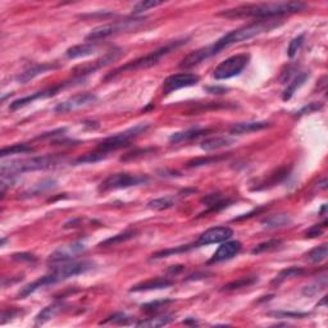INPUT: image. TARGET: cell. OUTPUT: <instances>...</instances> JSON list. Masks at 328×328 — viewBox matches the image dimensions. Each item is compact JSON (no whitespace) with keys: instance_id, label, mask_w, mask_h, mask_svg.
<instances>
[{"instance_id":"cell-16","label":"cell","mask_w":328,"mask_h":328,"mask_svg":"<svg viewBox=\"0 0 328 328\" xmlns=\"http://www.w3.org/2000/svg\"><path fill=\"white\" fill-rule=\"evenodd\" d=\"M241 248H243V245H241L240 241H225L213 254L212 259L209 261V264L220 263V262L232 259L233 256L240 253Z\"/></svg>"},{"instance_id":"cell-21","label":"cell","mask_w":328,"mask_h":328,"mask_svg":"<svg viewBox=\"0 0 328 328\" xmlns=\"http://www.w3.org/2000/svg\"><path fill=\"white\" fill-rule=\"evenodd\" d=\"M99 46L95 43H86L80 44V45H75L72 48L68 49L65 51V57L70 59H77V58H85L90 57V55L95 54L98 51Z\"/></svg>"},{"instance_id":"cell-31","label":"cell","mask_w":328,"mask_h":328,"mask_svg":"<svg viewBox=\"0 0 328 328\" xmlns=\"http://www.w3.org/2000/svg\"><path fill=\"white\" fill-rule=\"evenodd\" d=\"M175 204V198H172V196H165V198L153 199V200L149 201L148 208L153 209V211H165V209L172 208Z\"/></svg>"},{"instance_id":"cell-33","label":"cell","mask_w":328,"mask_h":328,"mask_svg":"<svg viewBox=\"0 0 328 328\" xmlns=\"http://www.w3.org/2000/svg\"><path fill=\"white\" fill-rule=\"evenodd\" d=\"M326 286L327 277L326 275H322L321 278H318V281H316V282L312 283V285L305 286V287L303 288V291H301V294H303L304 296H314L318 292H321L323 288H326Z\"/></svg>"},{"instance_id":"cell-32","label":"cell","mask_w":328,"mask_h":328,"mask_svg":"<svg viewBox=\"0 0 328 328\" xmlns=\"http://www.w3.org/2000/svg\"><path fill=\"white\" fill-rule=\"evenodd\" d=\"M32 146L27 145V144H15V145L7 146V148H3L0 151V157L5 158V157L14 156V154H26L32 151Z\"/></svg>"},{"instance_id":"cell-12","label":"cell","mask_w":328,"mask_h":328,"mask_svg":"<svg viewBox=\"0 0 328 328\" xmlns=\"http://www.w3.org/2000/svg\"><path fill=\"white\" fill-rule=\"evenodd\" d=\"M199 81H200L199 76L193 75V73H176V75L165 78L163 82V94L164 95H169L176 90L196 85Z\"/></svg>"},{"instance_id":"cell-3","label":"cell","mask_w":328,"mask_h":328,"mask_svg":"<svg viewBox=\"0 0 328 328\" xmlns=\"http://www.w3.org/2000/svg\"><path fill=\"white\" fill-rule=\"evenodd\" d=\"M94 268V263L88 261L78 262V263H68L63 264L60 267H54L53 271L49 274L44 275V277L39 278V280L33 281L30 285L25 286L22 290L18 292V299H25L27 296H30L31 294H33L35 291H38L39 288H43L45 286L55 285L58 282H62V281L67 280V278L75 277V275L86 273V272L91 271Z\"/></svg>"},{"instance_id":"cell-19","label":"cell","mask_w":328,"mask_h":328,"mask_svg":"<svg viewBox=\"0 0 328 328\" xmlns=\"http://www.w3.org/2000/svg\"><path fill=\"white\" fill-rule=\"evenodd\" d=\"M173 285L169 278H154V280L145 281L143 283L132 286L131 292H141V291H151V290H162V288H168Z\"/></svg>"},{"instance_id":"cell-2","label":"cell","mask_w":328,"mask_h":328,"mask_svg":"<svg viewBox=\"0 0 328 328\" xmlns=\"http://www.w3.org/2000/svg\"><path fill=\"white\" fill-rule=\"evenodd\" d=\"M278 26H281V22H278L277 20H264L254 22L251 23V25L244 26V27L237 28V30L231 31L227 35L220 38L218 41H216L213 45L203 48L206 59H209V58L213 57V55L220 53L223 49L228 48V46L233 45V44H238L243 43V41L250 40V39L255 38V36L258 35H262V33L269 32V31L278 27Z\"/></svg>"},{"instance_id":"cell-23","label":"cell","mask_w":328,"mask_h":328,"mask_svg":"<svg viewBox=\"0 0 328 328\" xmlns=\"http://www.w3.org/2000/svg\"><path fill=\"white\" fill-rule=\"evenodd\" d=\"M235 143V139L232 137H212L206 139L205 141H203L200 145V148L205 151H213L218 150V149L226 148V146H230Z\"/></svg>"},{"instance_id":"cell-6","label":"cell","mask_w":328,"mask_h":328,"mask_svg":"<svg viewBox=\"0 0 328 328\" xmlns=\"http://www.w3.org/2000/svg\"><path fill=\"white\" fill-rule=\"evenodd\" d=\"M146 18L144 17H135V18H127V20L118 21V22L109 23V25L100 26V27H96L86 36V40L88 41H99L103 40V39L109 38V36L119 35V33L125 32H131V31H135L137 28H140L141 26L145 25Z\"/></svg>"},{"instance_id":"cell-34","label":"cell","mask_w":328,"mask_h":328,"mask_svg":"<svg viewBox=\"0 0 328 328\" xmlns=\"http://www.w3.org/2000/svg\"><path fill=\"white\" fill-rule=\"evenodd\" d=\"M108 156L107 153H104V151L101 150H96V151H93V153H86L85 156L80 157V158H77L75 161V165H80V164H86V163H96V162L99 161H103L106 157Z\"/></svg>"},{"instance_id":"cell-39","label":"cell","mask_w":328,"mask_h":328,"mask_svg":"<svg viewBox=\"0 0 328 328\" xmlns=\"http://www.w3.org/2000/svg\"><path fill=\"white\" fill-rule=\"evenodd\" d=\"M169 303H172V300H169V299H165V300H156V301H151V303L141 305V309H143L144 312H154V310H158V309L161 308H164V306Z\"/></svg>"},{"instance_id":"cell-37","label":"cell","mask_w":328,"mask_h":328,"mask_svg":"<svg viewBox=\"0 0 328 328\" xmlns=\"http://www.w3.org/2000/svg\"><path fill=\"white\" fill-rule=\"evenodd\" d=\"M107 323H114V324H127L132 323V317H128L127 314L125 313H115L113 316L108 317L104 322H101V324H107Z\"/></svg>"},{"instance_id":"cell-24","label":"cell","mask_w":328,"mask_h":328,"mask_svg":"<svg viewBox=\"0 0 328 328\" xmlns=\"http://www.w3.org/2000/svg\"><path fill=\"white\" fill-rule=\"evenodd\" d=\"M205 132H208V130H200V128H190V130L182 131V132H176L173 133L169 137V141L172 144H180L183 141L193 140V139L199 137V136L204 135Z\"/></svg>"},{"instance_id":"cell-36","label":"cell","mask_w":328,"mask_h":328,"mask_svg":"<svg viewBox=\"0 0 328 328\" xmlns=\"http://www.w3.org/2000/svg\"><path fill=\"white\" fill-rule=\"evenodd\" d=\"M163 4V2H159V0H144V2L137 3V4L133 5L132 8V14L137 15L140 13L145 12V10L150 9V8L159 7V5Z\"/></svg>"},{"instance_id":"cell-14","label":"cell","mask_w":328,"mask_h":328,"mask_svg":"<svg viewBox=\"0 0 328 328\" xmlns=\"http://www.w3.org/2000/svg\"><path fill=\"white\" fill-rule=\"evenodd\" d=\"M96 95L91 93H85V94H78V95L72 96V98L67 99V100L62 101V103L58 104L55 107V112L57 113H68L73 112L76 109L85 108V107L90 106V104L95 103L96 101Z\"/></svg>"},{"instance_id":"cell-8","label":"cell","mask_w":328,"mask_h":328,"mask_svg":"<svg viewBox=\"0 0 328 328\" xmlns=\"http://www.w3.org/2000/svg\"><path fill=\"white\" fill-rule=\"evenodd\" d=\"M86 78L82 77H75L73 80L70 81H64V82H60L59 85L53 86V88H48L45 90H41V91H36L33 93L32 95H28V96H23V98L17 99L14 100L13 103H10L9 109L10 110H17L20 108H23V107L28 106V104L33 103L35 100H40V99H46V98H50V96L57 95L58 93L63 90V89H67L71 88V86H76V85H80V83H83Z\"/></svg>"},{"instance_id":"cell-13","label":"cell","mask_w":328,"mask_h":328,"mask_svg":"<svg viewBox=\"0 0 328 328\" xmlns=\"http://www.w3.org/2000/svg\"><path fill=\"white\" fill-rule=\"evenodd\" d=\"M86 246L85 244L77 241V243L70 244V245L60 246L59 249L54 251L48 259L49 264H60V263H67V262L72 261L73 258L81 254L82 251H85Z\"/></svg>"},{"instance_id":"cell-27","label":"cell","mask_w":328,"mask_h":328,"mask_svg":"<svg viewBox=\"0 0 328 328\" xmlns=\"http://www.w3.org/2000/svg\"><path fill=\"white\" fill-rule=\"evenodd\" d=\"M305 274V269L300 268V267H290L287 269H283L280 273L277 274V277L272 281V285H280L283 281L288 280V278H294V277H300V275Z\"/></svg>"},{"instance_id":"cell-45","label":"cell","mask_w":328,"mask_h":328,"mask_svg":"<svg viewBox=\"0 0 328 328\" xmlns=\"http://www.w3.org/2000/svg\"><path fill=\"white\" fill-rule=\"evenodd\" d=\"M12 259L15 262H35L36 256L30 253H18V254H13Z\"/></svg>"},{"instance_id":"cell-48","label":"cell","mask_w":328,"mask_h":328,"mask_svg":"<svg viewBox=\"0 0 328 328\" xmlns=\"http://www.w3.org/2000/svg\"><path fill=\"white\" fill-rule=\"evenodd\" d=\"M65 131V128H60V130H57V131H53V132H48L45 133V135H40L38 139H46V137H53V136H58L60 135V133H63Z\"/></svg>"},{"instance_id":"cell-28","label":"cell","mask_w":328,"mask_h":328,"mask_svg":"<svg viewBox=\"0 0 328 328\" xmlns=\"http://www.w3.org/2000/svg\"><path fill=\"white\" fill-rule=\"evenodd\" d=\"M256 281H258V278H256L255 275H250V277H241L238 278V280L232 281V282L223 286L222 291H232V290H238V288H243V287H249V286L254 285Z\"/></svg>"},{"instance_id":"cell-9","label":"cell","mask_w":328,"mask_h":328,"mask_svg":"<svg viewBox=\"0 0 328 328\" xmlns=\"http://www.w3.org/2000/svg\"><path fill=\"white\" fill-rule=\"evenodd\" d=\"M149 178L146 176L130 175V173H115L107 177L99 186V191L120 190V188L133 187V186L146 185Z\"/></svg>"},{"instance_id":"cell-29","label":"cell","mask_w":328,"mask_h":328,"mask_svg":"<svg viewBox=\"0 0 328 328\" xmlns=\"http://www.w3.org/2000/svg\"><path fill=\"white\" fill-rule=\"evenodd\" d=\"M328 255V245L327 244H322V245L317 246L313 250L309 251L306 254V259H308L310 263H321Z\"/></svg>"},{"instance_id":"cell-25","label":"cell","mask_w":328,"mask_h":328,"mask_svg":"<svg viewBox=\"0 0 328 328\" xmlns=\"http://www.w3.org/2000/svg\"><path fill=\"white\" fill-rule=\"evenodd\" d=\"M308 77L309 75H306V73H298V75L292 78V81L288 82L287 88H286V90L283 91V95H282L283 100L285 101L290 100V99L292 98L294 94H295V91L304 85V82H305Z\"/></svg>"},{"instance_id":"cell-44","label":"cell","mask_w":328,"mask_h":328,"mask_svg":"<svg viewBox=\"0 0 328 328\" xmlns=\"http://www.w3.org/2000/svg\"><path fill=\"white\" fill-rule=\"evenodd\" d=\"M326 225H327V222L324 220L322 225L313 226V227L309 228V230L306 231V236H308V237H317V236H319L322 232H323V228L326 227Z\"/></svg>"},{"instance_id":"cell-5","label":"cell","mask_w":328,"mask_h":328,"mask_svg":"<svg viewBox=\"0 0 328 328\" xmlns=\"http://www.w3.org/2000/svg\"><path fill=\"white\" fill-rule=\"evenodd\" d=\"M63 162V157L59 156H43L33 157L28 159H21V161H13L9 163L2 164V176H14L23 175L33 170L49 169Z\"/></svg>"},{"instance_id":"cell-46","label":"cell","mask_w":328,"mask_h":328,"mask_svg":"<svg viewBox=\"0 0 328 328\" xmlns=\"http://www.w3.org/2000/svg\"><path fill=\"white\" fill-rule=\"evenodd\" d=\"M205 91L209 94H216V95H220V94L227 93L228 89L225 88V86H206Z\"/></svg>"},{"instance_id":"cell-47","label":"cell","mask_w":328,"mask_h":328,"mask_svg":"<svg viewBox=\"0 0 328 328\" xmlns=\"http://www.w3.org/2000/svg\"><path fill=\"white\" fill-rule=\"evenodd\" d=\"M17 314V310H13V309H8V310H4L2 314V324H4L7 322V319H12L13 317Z\"/></svg>"},{"instance_id":"cell-7","label":"cell","mask_w":328,"mask_h":328,"mask_svg":"<svg viewBox=\"0 0 328 328\" xmlns=\"http://www.w3.org/2000/svg\"><path fill=\"white\" fill-rule=\"evenodd\" d=\"M149 128V123H139V125L133 126V127L128 128V130L123 131V132L117 133V135H113L110 137L106 139L103 143L99 144L98 149L99 150L104 151V153H110V151L118 150L120 148H125L128 145L130 140L137 137L139 135L145 132Z\"/></svg>"},{"instance_id":"cell-10","label":"cell","mask_w":328,"mask_h":328,"mask_svg":"<svg viewBox=\"0 0 328 328\" xmlns=\"http://www.w3.org/2000/svg\"><path fill=\"white\" fill-rule=\"evenodd\" d=\"M249 60H250V57L248 54H237L227 58L214 70V78L216 80H228V78L238 76L249 64Z\"/></svg>"},{"instance_id":"cell-49","label":"cell","mask_w":328,"mask_h":328,"mask_svg":"<svg viewBox=\"0 0 328 328\" xmlns=\"http://www.w3.org/2000/svg\"><path fill=\"white\" fill-rule=\"evenodd\" d=\"M318 185H319V187L322 188V190H324V188L327 187V180H326V178H323V180H322V182H319Z\"/></svg>"},{"instance_id":"cell-35","label":"cell","mask_w":328,"mask_h":328,"mask_svg":"<svg viewBox=\"0 0 328 328\" xmlns=\"http://www.w3.org/2000/svg\"><path fill=\"white\" fill-rule=\"evenodd\" d=\"M282 245V241L281 240H268L266 243H262L259 245H256L255 248L251 250V254H262V253H266V251H272L275 250L278 246Z\"/></svg>"},{"instance_id":"cell-26","label":"cell","mask_w":328,"mask_h":328,"mask_svg":"<svg viewBox=\"0 0 328 328\" xmlns=\"http://www.w3.org/2000/svg\"><path fill=\"white\" fill-rule=\"evenodd\" d=\"M60 309H62V304L60 303H55V304H51V305L46 306V308H44L43 310H41L40 313L36 316L35 322L38 324L46 323V322L50 321V319H53L54 317L57 316L58 313H59Z\"/></svg>"},{"instance_id":"cell-40","label":"cell","mask_w":328,"mask_h":328,"mask_svg":"<svg viewBox=\"0 0 328 328\" xmlns=\"http://www.w3.org/2000/svg\"><path fill=\"white\" fill-rule=\"evenodd\" d=\"M135 235V232H125V233H120V235H117V236H113V237L108 238V240L103 241V243L100 244L101 246H108V245H114V244L117 243H122V241H126L128 240V238H131L132 236Z\"/></svg>"},{"instance_id":"cell-1","label":"cell","mask_w":328,"mask_h":328,"mask_svg":"<svg viewBox=\"0 0 328 328\" xmlns=\"http://www.w3.org/2000/svg\"><path fill=\"white\" fill-rule=\"evenodd\" d=\"M306 8L300 2H278L261 3V4H246L220 12L218 15L226 18H258L259 21L275 20L286 14L301 12Z\"/></svg>"},{"instance_id":"cell-38","label":"cell","mask_w":328,"mask_h":328,"mask_svg":"<svg viewBox=\"0 0 328 328\" xmlns=\"http://www.w3.org/2000/svg\"><path fill=\"white\" fill-rule=\"evenodd\" d=\"M225 157H208V158H198L194 159V161L188 162L186 164L187 168H195V167H201V165H206V164H212V163H217V162H220Z\"/></svg>"},{"instance_id":"cell-17","label":"cell","mask_w":328,"mask_h":328,"mask_svg":"<svg viewBox=\"0 0 328 328\" xmlns=\"http://www.w3.org/2000/svg\"><path fill=\"white\" fill-rule=\"evenodd\" d=\"M271 123L266 122V120H251V122H240L236 123L231 127L230 133L231 135H244V133L255 132V131L264 130L268 128Z\"/></svg>"},{"instance_id":"cell-11","label":"cell","mask_w":328,"mask_h":328,"mask_svg":"<svg viewBox=\"0 0 328 328\" xmlns=\"http://www.w3.org/2000/svg\"><path fill=\"white\" fill-rule=\"evenodd\" d=\"M232 236H233V231L231 230L230 227H226V226L212 227L199 236V238L196 240V243L194 244V248L212 245V244L225 243V241L230 240Z\"/></svg>"},{"instance_id":"cell-41","label":"cell","mask_w":328,"mask_h":328,"mask_svg":"<svg viewBox=\"0 0 328 328\" xmlns=\"http://www.w3.org/2000/svg\"><path fill=\"white\" fill-rule=\"evenodd\" d=\"M304 43V35H299L298 38L294 39L290 43V45H288V50H287V54L290 58H294L296 55V53L299 51V49L301 48V45H303Z\"/></svg>"},{"instance_id":"cell-22","label":"cell","mask_w":328,"mask_h":328,"mask_svg":"<svg viewBox=\"0 0 328 328\" xmlns=\"http://www.w3.org/2000/svg\"><path fill=\"white\" fill-rule=\"evenodd\" d=\"M291 223H292V218L285 213L273 214V216L267 217V218L262 220V226L266 230H278V228L287 227Z\"/></svg>"},{"instance_id":"cell-42","label":"cell","mask_w":328,"mask_h":328,"mask_svg":"<svg viewBox=\"0 0 328 328\" xmlns=\"http://www.w3.org/2000/svg\"><path fill=\"white\" fill-rule=\"evenodd\" d=\"M269 316L274 317V318H304L308 316V313H292V312H272Z\"/></svg>"},{"instance_id":"cell-18","label":"cell","mask_w":328,"mask_h":328,"mask_svg":"<svg viewBox=\"0 0 328 328\" xmlns=\"http://www.w3.org/2000/svg\"><path fill=\"white\" fill-rule=\"evenodd\" d=\"M58 64H38V65H33V67L28 68V70L23 71L22 73H20V75L15 77V80H17V82L20 83H27L28 81L33 80L35 77H38V76L43 75V73H46L48 71H51L54 70V68H57Z\"/></svg>"},{"instance_id":"cell-15","label":"cell","mask_w":328,"mask_h":328,"mask_svg":"<svg viewBox=\"0 0 328 328\" xmlns=\"http://www.w3.org/2000/svg\"><path fill=\"white\" fill-rule=\"evenodd\" d=\"M122 53L123 51L120 50V49H113V50H110L107 54H104L100 59L95 60L93 64L85 65V67L80 68V70H76L75 77L86 78V76L88 75H91V73L96 72V71L100 70V68L106 67V65H109L110 63H113L115 59H118Z\"/></svg>"},{"instance_id":"cell-4","label":"cell","mask_w":328,"mask_h":328,"mask_svg":"<svg viewBox=\"0 0 328 328\" xmlns=\"http://www.w3.org/2000/svg\"><path fill=\"white\" fill-rule=\"evenodd\" d=\"M187 43V39H180V40H173L170 43L165 44L164 46L162 48L157 49V50L151 51V53L146 54L145 57H141L137 58L136 60H132V62L127 63V64L122 65V67L117 68L114 72L109 73L108 76L106 77V80H110V78H114L117 77L118 75L123 72H128V71H137V70H145V68L149 67H153L154 64L159 62L162 58L165 57V55L170 54L172 51H175L176 49H178L180 46H182L183 44Z\"/></svg>"},{"instance_id":"cell-20","label":"cell","mask_w":328,"mask_h":328,"mask_svg":"<svg viewBox=\"0 0 328 328\" xmlns=\"http://www.w3.org/2000/svg\"><path fill=\"white\" fill-rule=\"evenodd\" d=\"M57 187V181L51 180V178H45V180L40 181V182L35 183V185L31 186L30 188H27L26 191H23L20 195V199L25 200V199L33 198V196H38L40 194L45 193V191L51 190V188Z\"/></svg>"},{"instance_id":"cell-43","label":"cell","mask_w":328,"mask_h":328,"mask_svg":"<svg viewBox=\"0 0 328 328\" xmlns=\"http://www.w3.org/2000/svg\"><path fill=\"white\" fill-rule=\"evenodd\" d=\"M322 107H323V104H322V103H316V101H314V103L308 104V106L304 107L303 109L299 110L298 115H304V114H308V113L317 112V110L322 109Z\"/></svg>"},{"instance_id":"cell-30","label":"cell","mask_w":328,"mask_h":328,"mask_svg":"<svg viewBox=\"0 0 328 328\" xmlns=\"http://www.w3.org/2000/svg\"><path fill=\"white\" fill-rule=\"evenodd\" d=\"M172 316H161V317H154V318H149L146 321H141L139 323H135L137 327H150V328H157V327H164L167 324H169L172 322Z\"/></svg>"}]
</instances>
